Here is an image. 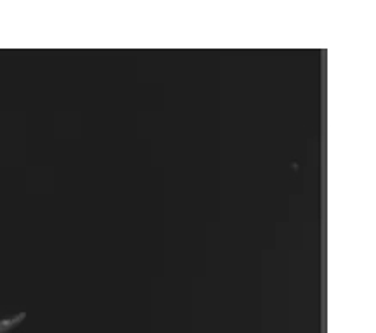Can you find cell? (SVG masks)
Listing matches in <instances>:
<instances>
[{
    "mask_svg": "<svg viewBox=\"0 0 376 333\" xmlns=\"http://www.w3.org/2000/svg\"><path fill=\"white\" fill-rule=\"evenodd\" d=\"M23 318H25V314H18L16 318H12V319H4V321H0V333L5 332V330H9L11 326H14L16 323L21 321Z\"/></svg>",
    "mask_w": 376,
    "mask_h": 333,
    "instance_id": "obj_1",
    "label": "cell"
}]
</instances>
